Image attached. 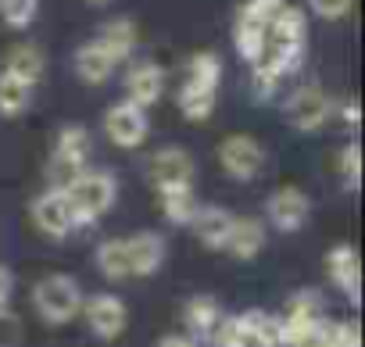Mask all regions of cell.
I'll use <instances>...</instances> for the list:
<instances>
[{
	"instance_id": "obj_1",
	"label": "cell",
	"mask_w": 365,
	"mask_h": 347,
	"mask_svg": "<svg viewBox=\"0 0 365 347\" xmlns=\"http://www.w3.org/2000/svg\"><path fill=\"white\" fill-rule=\"evenodd\" d=\"M72 204V226H93L101 215H108L118 201V180L104 168H83L76 183L65 190Z\"/></svg>"
},
{
	"instance_id": "obj_2",
	"label": "cell",
	"mask_w": 365,
	"mask_h": 347,
	"mask_svg": "<svg viewBox=\"0 0 365 347\" xmlns=\"http://www.w3.org/2000/svg\"><path fill=\"white\" fill-rule=\"evenodd\" d=\"M90 154H93V136H90V129H86V125H76V122L61 125V129H58V140H54V154H51V161H47V180H51V187H54V190H68V187L76 183V176L86 168Z\"/></svg>"
},
{
	"instance_id": "obj_3",
	"label": "cell",
	"mask_w": 365,
	"mask_h": 347,
	"mask_svg": "<svg viewBox=\"0 0 365 347\" xmlns=\"http://www.w3.org/2000/svg\"><path fill=\"white\" fill-rule=\"evenodd\" d=\"M33 308L36 315L47 322V326H65L72 322L79 311H83V290L72 276L65 272H54V276H43L36 286H33Z\"/></svg>"
},
{
	"instance_id": "obj_4",
	"label": "cell",
	"mask_w": 365,
	"mask_h": 347,
	"mask_svg": "<svg viewBox=\"0 0 365 347\" xmlns=\"http://www.w3.org/2000/svg\"><path fill=\"white\" fill-rule=\"evenodd\" d=\"M283 115L287 122L297 129V133H319L329 125V118L336 115V100L319 86V83H308V86H297L287 100H283Z\"/></svg>"
},
{
	"instance_id": "obj_5",
	"label": "cell",
	"mask_w": 365,
	"mask_h": 347,
	"mask_svg": "<svg viewBox=\"0 0 365 347\" xmlns=\"http://www.w3.org/2000/svg\"><path fill=\"white\" fill-rule=\"evenodd\" d=\"M219 165L230 180L237 183H251L262 176L265 168V147L255 140V136H244V133H233L219 143Z\"/></svg>"
},
{
	"instance_id": "obj_6",
	"label": "cell",
	"mask_w": 365,
	"mask_h": 347,
	"mask_svg": "<svg viewBox=\"0 0 365 347\" xmlns=\"http://www.w3.org/2000/svg\"><path fill=\"white\" fill-rule=\"evenodd\" d=\"M150 183L158 190H179V187H194L197 180V161L190 150L182 147H161L154 157H150Z\"/></svg>"
},
{
	"instance_id": "obj_7",
	"label": "cell",
	"mask_w": 365,
	"mask_h": 347,
	"mask_svg": "<svg viewBox=\"0 0 365 347\" xmlns=\"http://www.w3.org/2000/svg\"><path fill=\"white\" fill-rule=\"evenodd\" d=\"M104 133H108V140H111L115 147L136 150V147L147 140V133H150V118H147L143 108H136V104H129V100H118V104H111L108 115H104Z\"/></svg>"
},
{
	"instance_id": "obj_8",
	"label": "cell",
	"mask_w": 365,
	"mask_h": 347,
	"mask_svg": "<svg viewBox=\"0 0 365 347\" xmlns=\"http://www.w3.org/2000/svg\"><path fill=\"white\" fill-rule=\"evenodd\" d=\"M83 318H86V326H90L93 336L115 340L129 326V308L115 294H93V297H83Z\"/></svg>"
},
{
	"instance_id": "obj_9",
	"label": "cell",
	"mask_w": 365,
	"mask_h": 347,
	"mask_svg": "<svg viewBox=\"0 0 365 347\" xmlns=\"http://www.w3.org/2000/svg\"><path fill=\"white\" fill-rule=\"evenodd\" d=\"M308 215H312V201L297 187H279L265 201V222L279 233H297L308 222Z\"/></svg>"
},
{
	"instance_id": "obj_10",
	"label": "cell",
	"mask_w": 365,
	"mask_h": 347,
	"mask_svg": "<svg viewBox=\"0 0 365 347\" xmlns=\"http://www.w3.org/2000/svg\"><path fill=\"white\" fill-rule=\"evenodd\" d=\"M29 215H33V226L51 237V240H65L76 226H72V204L65 197V190H43L40 197H33L29 204Z\"/></svg>"
},
{
	"instance_id": "obj_11",
	"label": "cell",
	"mask_w": 365,
	"mask_h": 347,
	"mask_svg": "<svg viewBox=\"0 0 365 347\" xmlns=\"http://www.w3.org/2000/svg\"><path fill=\"white\" fill-rule=\"evenodd\" d=\"M125 254H129V276H154L168 258V244L161 233L140 229V233L125 237Z\"/></svg>"
},
{
	"instance_id": "obj_12",
	"label": "cell",
	"mask_w": 365,
	"mask_h": 347,
	"mask_svg": "<svg viewBox=\"0 0 365 347\" xmlns=\"http://www.w3.org/2000/svg\"><path fill=\"white\" fill-rule=\"evenodd\" d=\"M161 93H165V72L154 61H140L125 72V100L129 104L147 111L150 104L161 100Z\"/></svg>"
},
{
	"instance_id": "obj_13",
	"label": "cell",
	"mask_w": 365,
	"mask_h": 347,
	"mask_svg": "<svg viewBox=\"0 0 365 347\" xmlns=\"http://www.w3.org/2000/svg\"><path fill=\"white\" fill-rule=\"evenodd\" d=\"M262 247H265V226H262V219L233 215V226H230V233H226L222 251H226L230 258H237V261H251V258L262 254Z\"/></svg>"
},
{
	"instance_id": "obj_14",
	"label": "cell",
	"mask_w": 365,
	"mask_h": 347,
	"mask_svg": "<svg viewBox=\"0 0 365 347\" xmlns=\"http://www.w3.org/2000/svg\"><path fill=\"white\" fill-rule=\"evenodd\" d=\"M72 65H76V76H79L86 86H101V83H108V79L115 76V68H118V61H115L97 40L83 43V47L76 51Z\"/></svg>"
},
{
	"instance_id": "obj_15",
	"label": "cell",
	"mask_w": 365,
	"mask_h": 347,
	"mask_svg": "<svg viewBox=\"0 0 365 347\" xmlns=\"http://www.w3.org/2000/svg\"><path fill=\"white\" fill-rule=\"evenodd\" d=\"M190 226H194V233H197V240H201L205 247L222 251L226 233H230V226H233V212H226V208H219V204H201L197 215L190 219Z\"/></svg>"
},
{
	"instance_id": "obj_16",
	"label": "cell",
	"mask_w": 365,
	"mask_h": 347,
	"mask_svg": "<svg viewBox=\"0 0 365 347\" xmlns=\"http://www.w3.org/2000/svg\"><path fill=\"white\" fill-rule=\"evenodd\" d=\"M215 100H219V86H208V83L187 79L179 90V111L187 122H208L215 115Z\"/></svg>"
},
{
	"instance_id": "obj_17",
	"label": "cell",
	"mask_w": 365,
	"mask_h": 347,
	"mask_svg": "<svg viewBox=\"0 0 365 347\" xmlns=\"http://www.w3.org/2000/svg\"><path fill=\"white\" fill-rule=\"evenodd\" d=\"M326 272H329V279H333L340 290H347L351 301H358L361 265H358V251H354L351 244H340V247H333V251L326 254Z\"/></svg>"
},
{
	"instance_id": "obj_18",
	"label": "cell",
	"mask_w": 365,
	"mask_h": 347,
	"mask_svg": "<svg viewBox=\"0 0 365 347\" xmlns=\"http://www.w3.org/2000/svg\"><path fill=\"white\" fill-rule=\"evenodd\" d=\"M269 40L276 47H304L308 43V15L301 8H283L269 26H265Z\"/></svg>"
},
{
	"instance_id": "obj_19",
	"label": "cell",
	"mask_w": 365,
	"mask_h": 347,
	"mask_svg": "<svg viewBox=\"0 0 365 347\" xmlns=\"http://www.w3.org/2000/svg\"><path fill=\"white\" fill-rule=\"evenodd\" d=\"M233 47H237V54L247 65H262L265 54H269V33H265V26L237 15V22H233Z\"/></svg>"
},
{
	"instance_id": "obj_20",
	"label": "cell",
	"mask_w": 365,
	"mask_h": 347,
	"mask_svg": "<svg viewBox=\"0 0 365 347\" xmlns=\"http://www.w3.org/2000/svg\"><path fill=\"white\" fill-rule=\"evenodd\" d=\"M4 76L26 83V86H36L40 76H43V51L36 43H19L8 51L4 58Z\"/></svg>"
},
{
	"instance_id": "obj_21",
	"label": "cell",
	"mask_w": 365,
	"mask_h": 347,
	"mask_svg": "<svg viewBox=\"0 0 365 347\" xmlns=\"http://www.w3.org/2000/svg\"><path fill=\"white\" fill-rule=\"evenodd\" d=\"M136 40H140V29H136L133 19H115V22H108V26L97 33V43H101L118 65L136 51Z\"/></svg>"
},
{
	"instance_id": "obj_22",
	"label": "cell",
	"mask_w": 365,
	"mask_h": 347,
	"mask_svg": "<svg viewBox=\"0 0 365 347\" xmlns=\"http://www.w3.org/2000/svg\"><path fill=\"white\" fill-rule=\"evenodd\" d=\"M93 265L104 279L111 283H122L129 279V254H125V237H111V240H101L97 251H93Z\"/></svg>"
},
{
	"instance_id": "obj_23",
	"label": "cell",
	"mask_w": 365,
	"mask_h": 347,
	"mask_svg": "<svg viewBox=\"0 0 365 347\" xmlns=\"http://www.w3.org/2000/svg\"><path fill=\"white\" fill-rule=\"evenodd\" d=\"M158 208L168 222L175 226H190V219L197 215V197H194V187H179V190H158Z\"/></svg>"
},
{
	"instance_id": "obj_24",
	"label": "cell",
	"mask_w": 365,
	"mask_h": 347,
	"mask_svg": "<svg viewBox=\"0 0 365 347\" xmlns=\"http://www.w3.org/2000/svg\"><path fill=\"white\" fill-rule=\"evenodd\" d=\"M219 318H222V308H219V301L212 294H197V297H190L187 304H182V322H187L194 333H201V336H212Z\"/></svg>"
},
{
	"instance_id": "obj_25",
	"label": "cell",
	"mask_w": 365,
	"mask_h": 347,
	"mask_svg": "<svg viewBox=\"0 0 365 347\" xmlns=\"http://www.w3.org/2000/svg\"><path fill=\"white\" fill-rule=\"evenodd\" d=\"M29 100H33V86L11 79L0 72V118H19L29 111Z\"/></svg>"
},
{
	"instance_id": "obj_26",
	"label": "cell",
	"mask_w": 365,
	"mask_h": 347,
	"mask_svg": "<svg viewBox=\"0 0 365 347\" xmlns=\"http://www.w3.org/2000/svg\"><path fill=\"white\" fill-rule=\"evenodd\" d=\"M40 11V0H0V22L8 29H29Z\"/></svg>"
},
{
	"instance_id": "obj_27",
	"label": "cell",
	"mask_w": 365,
	"mask_h": 347,
	"mask_svg": "<svg viewBox=\"0 0 365 347\" xmlns=\"http://www.w3.org/2000/svg\"><path fill=\"white\" fill-rule=\"evenodd\" d=\"M187 79L219 86V79H222V61H219L212 51H201V54H194V58L187 61Z\"/></svg>"
},
{
	"instance_id": "obj_28",
	"label": "cell",
	"mask_w": 365,
	"mask_h": 347,
	"mask_svg": "<svg viewBox=\"0 0 365 347\" xmlns=\"http://www.w3.org/2000/svg\"><path fill=\"white\" fill-rule=\"evenodd\" d=\"M283 8H287V0H247V4L240 8V15L251 19V22H258V26H269Z\"/></svg>"
},
{
	"instance_id": "obj_29",
	"label": "cell",
	"mask_w": 365,
	"mask_h": 347,
	"mask_svg": "<svg viewBox=\"0 0 365 347\" xmlns=\"http://www.w3.org/2000/svg\"><path fill=\"white\" fill-rule=\"evenodd\" d=\"M26 340V326L11 308H0V347H22Z\"/></svg>"
},
{
	"instance_id": "obj_30",
	"label": "cell",
	"mask_w": 365,
	"mask_h": 347,
	"mask_svg": "<svg viewBox=\"0 0 365 347\" xmlns=\"http://www.w3.org/2000/svg\"><path fill=\"white\" fill-rule=\"evenodd\" d=\"M340 172H344L347 187L358 190V183H361V147H358V140H351V143L344 147V154H340Z\"/></svg>"
},
{
	"instance_id": "obj_31",
	"label": "cell",
	"mask_w": 365,
	"mask_h": 347,
	"mask_svg": "<svg viewBox=\"0 0 365 347\" xmlns=\"http://www.w3.org/2000/svg\"><path fill=\"white\" fill-rule=\"evenodd\" d=\"M279 83H283V76H279L276 68H269L265 61L255 65V79H251V86H255V97H258V100H269V97L279 90Z\"/></svg>"
},
{
	"instance_id": "obj_32",
	"label": "cell",
	"mask_w": 365,
	"mask_h": 347,
	"mask_svg": "<svg viewBox=\"0 0 365 347\" xmlns=\"http://www.w3.org/2000/svg\"><path fill=\"white\" fill-rule=\"evenodd\" d=\"M308 4H312V11H315L319 19L336 22V19H344V15L354 8V0H308Z\"/></svg>"
},
{
	"instance_id": "obj_33",
	"label": "cell",
	"mask_w": 365,
	"mask_h": 347,
	"mask_svg": "<svg viewBox=\"0 0 365 347\" xmlns=\"http://www.w3.org/2000/svg\"><path fill=\"white\" fill-rule=\"evenodd\" d=\"M11 294H15V276L8 265H0V308L11 304Z\"/></svg>"
},
{
	"instance_id": "obj_34",
	"label": "cell",
	"mask_w": 365,
	"mask_h": 347,
	"mask_svg": "<svg viewBox=\"0 0 365 347\" xmlns=\"http://www.w3.org/2000/svg\"><path fill=\"white\" fill-rule=\"evenodd\" d=\"M340 115H344V122H347L351 129H358V122H361V108H358V97H351V100L344 104V111H340Z\"/></svg>"
},
{
	"instance_id": "obj_35",
	"label": "cell",
	"mask_w": 365,
	"mask_h": 347,
	"mask_svg": "<svg viewBox=\"0 0 365 347\" xmlns=\"http://www.w3.org/2000/svg\"><path fill=\"white\" fill-rule=\"evenodd\" d=\"M158 347H197V343H194L190 336H165Z\"/></svg>"
},
{
	"instance_id": "obj_36",
	"label": "cell",
	"mask_w": 365,
	"mask_h": 347,
	"mask_svg": "<svg viewBox=\"0 0 365 347\" xmlns=\"http://www.w3.org/2000/svg\"><path fill=\"white\" fill-rule=\"evenodd\" d=\"M86 4H111V0H86Z\"/></svg>"
}]
</instances>
